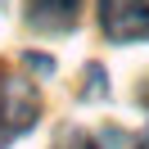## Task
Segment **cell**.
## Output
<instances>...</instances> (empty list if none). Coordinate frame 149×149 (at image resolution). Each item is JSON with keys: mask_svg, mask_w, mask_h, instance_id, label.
<instances>
[{"mask_svg": "<svg viewBox=\"0 0 149 149\" xmlns=\"http://www.w3.org/2000/svg\"><path fill=\"white\" fill-rule=\"evenodd\" d=\"M100 23L113 41L149 36V0H100Z\"/></svg>", "mask_w": 149, "mask_h": 149, "instance_id": "2", "label": "cell"}, {"mask_svg": "<svg viewBox=\"0 0 149 149\" xmlns=\"http://www.w3.org/2000/svg\"><path fill=\"white\" fill-rule=\"evenodd\" d=\"M41 118V95L27 77H18L9 63H0V131L18 136Z\"/></svg>", "mask_w": 149, "mask_h": 149, "instance_id": "1", "label": "cell"}, {"mask_svg": "<svg viewBox=\"0 0 149 149\" xmlns=\"http://www.w3.org/2000/svg\"><path fill=\"white\" fill-rule=\"evenodd\" d=\"M81 14V0H27V18L41 32H68Z\"/></svg>", "mask_w": 149, "mask_h": 149, "instance_id": "3", "label": "cell"}, {"mask_svg": "<svg viewBox=\"0 0 149 149\" xmlns=\"http://www.w3.org/2000/svg\"><path fill=\"white\" fill-rule=\"evenodd\" d=\"M54 149H100V145H95L86 131H63V136L54 140Z\"/></svg>", "mask_w": 149, "mask_h": 149, "instance_id": "4", "label": "cell"}, {"mask_svg": "<svg viewBox=\"0 0 149 149\" xmlns=\"http://www.w3.org/2000/svg\"><path fill=\"white\" fill-rule=\"evenodd\" d=\"M140 149H149V131H145V140H140Z\"/></svg>", "mask_w": 149, "mask_h": 149, "instance_id": "5", "label": "cell"}]
</instances>
